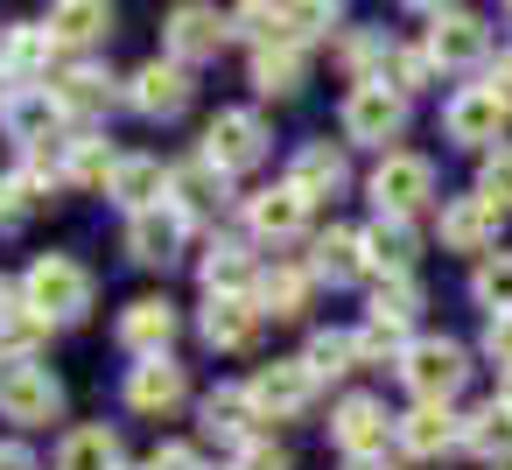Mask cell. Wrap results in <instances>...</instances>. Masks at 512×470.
Wrapping results in <instances>:
<instances>
[{"label":"cell","mask_w":512,"mask_h":470,"mask_svg":"<svg viewBox=\"0 0 512 470\" xmlns=\"http://www.w3.org/2000/svg\"><path fill=\"white\" fill-rule=\"evenodd\" d=\"M92 302H99V281H92L85 260H71V253H43V260H29V274H22V309H29L43 330L85 323Z\"/></svg>","instance_id":"cell-1"},{"label":"cell","mask_w":512,"mask_h":470,"mask_svg":"<svg viewBox=\"0 0 512 470\" xmlns=\"http://www.w3.org/2000/svg\"><path fill=\"white\" fill-rule=\"evenodd\" d=\"M400 379H407L414 400L449 407V400L463 393V379H470V351H463L456 337H414V344L400 351Z\"/></svg>","instance_id":"cell-2"},{"label":"cell","mask_w":512,"mask_h":470,"mask_svg":"<svg viewBox=\"0 0 512 470\" xmlns=\"http://www.w3.org/2000/svg\"><path fill=\"white\" fill-rule=\"evenodd\" d=\"M267 148H274V134H267V120L253 113V106H225L211 127H204V162L211 169H225V176H246V169H260L267 162Z\"/></svg>","instance_id":"cell-3"},{"label":"cell","mask_w":512,"mask_h":470,"mask_svg":"<svg viewBox=\"0 0 512 470\" xmlns=\"http://www.w3.org/2000/svg\"><path fill=\"white\" fill-rule=\"evenodd\" d=\"M372 204L379 218H414L435 204V162L428 155H407V148H386L379 169H372Z\"/></svg>","instance_id":"cell-4"},{"label":"cell","mask_w":512,"mask_h":470,"mask_svg":"<svg viewBox=\"0 0 512 470\" xmlns=\"http://www.w3.org/2000/svg\"><path fill=\"white\" fill-rule=\"evenodd\" d=\"M505 127H512V106L491 92V85H463L449 106H442V134L456 141V148H505Z\"/></svg>","instance_id":"cell-5"},{"label":"cell","mask_w":512,"mask_h":470,"mask_svg":"<svg viewBox=\"0 0 512 470\" xmlns=\"http://www.w3.org/2000/svg\"><path fill=\"white\" fill-rule=\"evenodd\" d=\"M316 386H323V379H316L302 358H274V365H260V372L246 379V400H253L260 421H295V414L316 407Z\"/></svg>","instance_id":"cell-6"},{"label":"cell","mask_w":512,"mask_h":470,"mask_svg":"<svg viewBox=\"0 0 512 470\" xmlns=\"http://www.w3.org/2000/svg\"><path fill=\"white\" fill-rule=\"evenodd\" d=\"M0 414L15 428H50L64 414V379L50 365H8L0 372Z\"/></svg>","instance_id":"cell-7"},{"label":"cell","mask_w":512,"mask_h":470,"mask_svg":"<svg viewBox=\"0 0 512 470\" xmlns=\"http://www.w3.org/2000/svg\"><path fill=\"white\" fill-rule=\"evenodd\" d=\"M421 50H428L435 71H477V64L491 57V29H484L477 15H463V8H435Z\"/></svg>","instance_id":"cell-8"},{"label":"cell","mask_w":512,"mask_h":470,"mask_svg":"<svg viewBox=\"0 0 512 470\" xmlns=\"http://www.w3.org/2000/svg\"><path fill=\"white\" fill-rule=\"evenodd\" d=\"M190 99H197V71L176 64V57H155V64H141V71L127 78V106H134L141 120H176Z\"/></svg>","instance_id":"cell-9"},{"label":"cell","mask_w":512,"mask_h":470,"mask_svg":"<svg viewBox=\"0 0 512 470\" xmlns=\"http://www.w3.org/2000/svg\"><path fill=\"white\" fill-rule=\"evenodd\" d=\"M400 127H407V99L393 85H351L344 92V141L386 148V141H400Z\"/></svg>","instance_id":"cell-10"},{"label":"cell","mask_w":512,"mask_h":470,"mask_svg":"<svg viewBox=\"0 0 512 470\" xmlns=\"http://www.w3.org/2000/svg\"><path fill=\"white\" fill-rule=\"evenodd\" d=\"M190 246V211L183 204H155L141 218H127V260L134 267H176Z\"/></svg>","instance_id":"cell-11"},{"label":"cell","mask_w":512,"mask_h":470,"mask_svg":"<svg viewBox=\"0 0 512 470\" xmlns=\"http://www.w3.org/2000/svg\"><path fill=\"white\" fill-rule=\"evenodd\" d=\"M393 421H400V414H386V400L351 393V400H337V414H330V442L344 449V463H358V456H386Z\"/></svg>","instance_id":"cell-12"},{"label":"cell","mask_w":512,"mask_h":470,"mask_svg":"<svg viewBox=\"0 0 512 470\" xmlns=\"http://www.w3.org/2000/svg\"><path fill=\"white\" fill-rule=\"evenodd\" d=\"M225 36H232V15H218V8H169V22H162V43H169V57L176 64H211L218 50H225Z\"/></svg>","instance_id":"cell-13"},{"label":"cell","mask_w":512,"mask_h":470,"mask_svg":"<svg viewBox=\"0 0 512 470\" xmlns=\"http://www.w3.org/2000/svg\"><path fill=\"white\" fill-rule=\"evenodd\" d=\"M498 232H505V211L484 204L477 190L470 197H449L442 204V253H498Z\"/></svg>","instance_id":"cell-14"},{"label":"cell","mask_w":512,"mask_h":470,"mask_svg":"<svg viewBox=\"0 0 512 470\" xmlns=\"http://www.w3.org/2000/svg\"><path fill=\"white\" fill-rule=\"evenodd\" d=\"M246 232H253V239H267V246L302 239V232H309V197H302L295 183L253 190V197H246Z\"/></svg>","instance_id":"cell-15"},{"label":"cell","mask_w":512,"mask_h":470,"mask_svg":"<svg viewBox=\"0 0 512 470\" xmlns=\"http://www.w3.org/2000/svg\"><path fill=\"white\" fill-rule=\"evenodd\" d=\"M183 400H190V372H183L176 358H141V365L127 372V407H134V414L169 421Z\"/></svg>","instance_id":"cell-16"},{"label":"cell","mask_w":512,"mask_h":470,"mask_svg":"<svg viewBox=\"0 0 512 470\" xmlns=\"http://www.w3.org/2000/svg\"><path fill=\"white\" fill-rule=\"evenodd\" d=\"M113 337L134 351V358H169V337H176V302L169 295H134L113 323Z\"/></svg>","instance_id":"cell-17"},{"label":"cell","mask_w":512,"mask_h":470,"mask_svg":"<svg viewBox=\"0 0 512 470\" xmlns=\"http://www.w3.org/2000/svg\"><path fill=\"white\" fill-rule=\"evenodd\" d=\"M393 442H400L414 463H442V456L463 442V421H456L449 407H428V400H414V407L393 421Z\"/></svg>","instance_id":"cell-18"},{"label":"cell","mask_w":512,"mask_h":470,"mask_svg":"<svg viewBox=\"0 0 512 470\" xmlns=\"http://www.w3.org/2000/svg\"><path fill=\"white\" fill-rule=\"evenodd\" d=\"M50 57H57L50 29L22 22V29H8V43H0V78H8L15 92H36V85H50Z\"/></svg>","instance_id":"cell-19"},{"label":"cell","mask_w":512,"mask_h":470,"mask_svg":"<svg viewBox=\"0 0 512 470\" xmlns=\"http://www.w3.org/2000/svg\"><path fill=\"white\" fill-rule=\"evenodd\" d=\"M0 127H8V141L29 155V148H57L64 141V113H57V99L36 85V92H15L8 99V113H0Z\"/></svg>","instance_id":"cell-20"},{"label":"cell","mask_w":512,"mask_h":470,"mask_svg":"<svg viewBox=\"0 0 512 470\" xmlns=\"http://www.w3.org/2000/svg\"><path fill=\"white\" fill-rule=\"evenodd\" d=\"M43 92L57 99L64 120H99V113L113 106V78H106L99 64H64V71H50Z\"/></svg>","instance_id":"cell-21"},{"label":"cell","mask_w":512,"mask_h":470,"mask_svg":"<svg viewBox=\"0 0 512 470\" xmlns=\"http://www.w3.org/2000/svg\"><path fill=\"white\" fill-rule=\"evenodd\" d=\"M260 309H253V295H204V316H197V330H204V344L211 351H246L253 337H260Z\"/></svg>","instance_id":"cell-22"},{"label":"cell","mask_w":512,"mask_h":470,"mask_svg":"<svg viewBox=\"0 0 512 470\" xmlns=\"http://www.w3.org/2000/svg\"><path fill=\"white\" fill-rule=\"evenodd\" d=\"M288 183L316 204V197H344V183H351V162H344V148L337 141H302L295 148V162H288Z\"/></svg>","instance_id":"cell-23"},{"label":"cell","mask_w":512,"mask_h":470,"mask_svg":"<svg viewBox=\"0 0 512 470\" xmlns=\"http://www.w3.org/2000/svg\"><path fill=\"white\" fill-rule=\"evenodd\" d=\"M106 197H113V204H120L127 218H141V211L169 204V169H162L155 155H120V169H113Z\"/></svg>","instance_id":"cell-24"},{"label":"cell","mask_w":512,"mask_h":470,"mask_svg":"<svg viewBox=\"0 0 512 470\" xmlns=\"http://www.w3.org/2000/svg\"><path fill=\"white\" fill-rule=\"evenodd\" d=\"M197 274H204V288H211V295H253V281H260V267H253V253H246V239H232V232H211V239H204Z\"/></svg>","instance_id":"cell-25"},{"label":"cell","mask_w":512,"mask_h":470,"mask_svg":"<svg viewBox=\"0 0 512 470\" xmlns=\"http://www.w3.org/2000/svg\"><path fill=\"white\" fill-rule=\"evenodd\" d=\"M309 274L316 281H330V288H358L372 267H365V232H351V225H330L323 239H316V253H309Z\"/></svg>","instance_id":"cell-26"},{"label":"cell","mask_w":512,"mask_h":470,"mask_svg":"<svg viewBox=\"0 0 512 470\" xmlns=\"http://www.w3.org/2000/svg\"><path fill=\"white\" fill-rule=\"evenodd\" d=\"M197 421H204V435L211 442H232V449H246L260 428V414H253V400H246V386H211L204 400H197Z\"/></svg>","instance_id":"cell-27"},{"label":"cell","mask_w":512,"mask_h":470,"mask_svg":"<svg viewBox=\"0 0 512 470\" xmlns=\"http://www.w3.org/2000/svg\"><path fill=\"white\" fill-rule=\"evenodd\" d=\"M43 29H50L57 50H92V43L113 36V8H106V0H57Z\"/></svg>","instance_id":"cell-28"},{"label":"cell","mask_w":512,"mask_h":470,"mask_svg":"<svg viewBox=\"0 0 512 470\" xmlns=\"http://www.w3.org/2000/svg\"><path fill=\"white\" fill-rule=\"evenodd\" d=\"M169 204H183L190 218H197V211H225V204H232V176L211 169L204 155H197V162H176V169H169Z\"/></svg>","instance_id":"cell-29"},{"label":"cell","mask_w":512,"mask_h":470,"mask_svg":"<svg viewBox=\"0 0 512 470\" xmlns=\"http://www.w3.org/2000/svg\"><path fill=\"white\" fill-rule=\"evenodd\" d=\"M414 260H421V239H414V225H407V218H379V225L365 232V267H372L379 281L414 274Z\"/></svg>","instance_id":"cell-30"},{"label":"cell","mask_w":512,"mask_h":470,"mask_svg":"<svg viewBox=\"0 0 512 470\" xmlns=\"http://www.w3.org/2000/svg\"><path fill=\"white\" fill-rule=\"evenodd\" d=\"M309 288H316L309 267L274 260V267H260V281H253V309H260V316H302V309H309Z\"/></svg>","instance_id":"cell-31"},{"label":"cell","mask_w":512,"mask_h":470,"mask_svg":"<svg viewBox=\"0 0 512 470\" xmlns=\"http://www.w3.org/2000/svg\"><path fill=\"white\" fill-rule=\"evenodd\" d=\"M113 169H120V148L106 141V134H71L64 141V183H78V190H106L113 183Z\"/></svg>","instance_id":"cell-32"},{"label":"cell","mask_w":512,"mask_h":470,"mask_svg":"<svg viewBox=\"0 0 512 470\" xmlns=\"http://www.w3.org/2000/svg\"><path fill=\"white\" fill-rule=\"evenodd\" d=\"M456 449H470L477 463H491V470H505L512 463V414L498 407V400H484L470 421H463V442Z\"/></svg>","instance_id":"cell-33"},{"label":"cell","mask_w":512,"mask_h":470,"mask_svg":"<svg viewBox=\"0 0 512 470\" xmlns=\"http://www.w3.org/2000/svg\"><path fill=\"white\" fill-rule=\"evenodd\" d=\"M57 470H120V428H106V421L71 428L57 449Z\"/></svg>","instance_id":"cell-34"},{"label":"cell","mask_w":512,"mask_h":470,"mask_svg":"<svg viewBox=\"0 0 512 470\" xmlns=\"http://www.w3.org/2000/svg\"><path fill=\"white\" fill-rule=\"evenodd\" d=\"M302 78H309V57H302V50H288V43L253 50V92L288 99V92H302Z\"/></svg>","instance_id":"cell-35"},{"label":"cell","mask_w":512,"mask_h":470,"mask_svg":"<svg viewBox=\"0 0 512 470\" xmlns=\"http://www.w3.org/2000/svg\"><path fill=\"white\" fill-rule=\"evenodd\" d=\"M470 295L484 316H512V253H484L470 267Z\"/></svg>","instance_id":"cell-36"},{"label":"cell","mask_w":512,"mask_h":470,"mask_svg":"<svg viewBox=\"0 0 512 470\" xmlns=\"http://www.w3.org/2000/svg\"><path fill=\"white\" fill-rule=\"evenodd\" d=\"M302 365L316 379H344V372H358V337L351 330H316L309 351H302Z\"/></svg>","instance_id":"cell-37"},{"label":"cell","mask_w":512,"mask_h":470,"mask_svg":"<svg viewBox=\"0 0 512 470\" xmlns=\"http://www.w3.org/2000/svg\"><path fill=\"white\" fill-rule=\"evenodd\" d=\"M372 316L393 323V330H414V316H421V281H414V274L379 281V288H372Z\"/></svg>","instance_id":"cell-38"},{"label":"cell","mask_w":512,"mask_h":470,"mask_svg":"<svg viewBox=\"0 0 512 470\" xmlns=\"http://www.w3.org/2000/svg\"><path fill=\"white\" fill-rule=\"evenodd\" d=\"M344 15L330 8V0H302V8H281V43L288 50H302V43H316V36H330Z\"/></svg>","instance_id":"cell-39"},{"label":"cell","mask_w":512,"mask_h":470,"mask_svg":"<svg viewBox=\"0 0 512 470\" xmlns=\"http://www.w3.org/2000/svg\"><path fill=\"white\" fill-rule=\"evenodd\" d=\"M43 204H50V197H43V190H36L22 169H15V176H0V239H8V232H22V225H29Z\"/></svg>","instance_id":"cell-40"},{"label":"cell","mask_w":512,"mask_h":470,"mask_svg":"<svg viewBox=\"0 0 512 470\" xmlns=\"http://www.w3.org/2000/svg\"><path fill=\"white\" fill-rule=\"evenodd\" d=\"M379 85H393L400 99H414V92H428L435 85V64H428V50H386V71H379Z\"/></svg>","instance_id":"cell-41"},{"label":"cell","mask_w":512,"mask_h":470,"mask_svg":"<svg viewBox=\"0 0 512 470\" xmlns=\"http://www.w3.org/2000/svg\"><path fill=\"white\" fill-rule=\"evenodd\" d=\"M351 337H358V365H400V351L414 344L407 330H393V323H379V316H365Z\"/></svg>","instance_id":"cell-42"},{"label":"cell","mask_w":512,"mask_h":470,"mask_svg":"<svg viewBox=\"0 0 512 470\" xmlns=\"http://www.w3.org/2000/svg\"><path fill=\"white\" fill-rule=\"evenodd\" d=\"M477 197L498 204V211L512 218V148H491V155H484V169H477Z\"/></svg>","instance_id":"cell-43"},{"label":"cell","mask_w":512,"mask_h":470,"mask_svg":"<svg viewBox=\"0 0 512 470\" xmlns=\"http://www.w3.org/2000/svg\"><path fill=\"white\" fill-rule=\"evenodd\" d=\"M232 470H295V456H288L274 435H253V442L239 449V463H232Z\"/></svg>","instance_id":"cell-44"},{"label":"cell","mask_w":512,"mask_h":470,"mask_svg":"<svg viewBox=\"0 0 512 470\" xmlns=\"http://www.w3.org/2000/svg\"><path fill=\"white\" fill-rule=\"evenodd\" d=\"M148 470H211V463L197 456V442H155Z\"/></svg>","instance_id":"cell-45"},{"label":"cell","mask_w":512,"mask_h":470,"mask_svg":"<svg viewBox=\"0 0 512 470\" xmlns=\"http://www.w3.org/2000/svg\"><path fill=\"white\" fill-rule=\"evenodd\" d=\"M484 358L512 372V316H484Z\"/></svg>","instance_id":"cell-46"},{"label":"cell","mask_w":512,"mask_h":470,"mask_svg":"<svg viewBox=\"0 0 512 470\" xmlns=\"http://www.w3.org/2000/svg\"><path fill=\"white\" fill-rule=\"evenodd\" d=\"M22 316H29V309H22V281H8V274H0V337H8Z\"/></svg>","instance_id":"cell-47"},{"label":"cell","mask_w":512,"mask_h":470,"mask_svg":"<svg viewBox=\"0 0 512 470\" xmlns=\"http://www.w3.org/2000/svg\"><path fill=\"white\" fill-rule=\"evenodd\" d=\"M0 470H36V456H29V442H0Z\"/></svg>","instance_id":"cell-48"},{"label":"cell","mask_w":512,"mask_h":470,"mask_svg":"<svg viewBox=\"0 0 512 470\" xmlns=\"http://www.w3.org/2000/svg\"><path fill=\"white\" fill-rule=\"evenodd\" d=\"M491 92H498V99H505V106H512V50H505V57H498V71H491Z\"/></svg>","instance_id":"cell-49"},{"label":"cell","mask_w":512,"mask_h":470,"mask_svg":"<svg viewBox=\"0 0 512 470\" xmlns=\"http://www.w3.org/2000/svg\"><path fill=\"white\" fill-rule=\"evenodd\" d=\"M344 470H393L386 456H358V463H344Z\"/></svg>","instance_id":"cell-50"},{"label":"cell","mask_w":512,"mask_h":470,"mask_svg":"<svg viewBox=\"0 0 512 470\" xmlns=\"http://www.w3.org/2000/svg\"><path fill=\"white\" fill-rule=\"evenodd\" d=\"M498 407H505V414H512V372H505V379H498Z\"/></svg>","instance_id":"cell-51"},{"label":"cell","mask_w":512,"mask_h":470,"mask_svg":"<svg viewBox=\"0 0 512 470\" xmlns=\"http://www.w3.org/2000/svg\"><path fill=\"white\" fill-rule=\"evenodd\" d=\"M0 43H8V29H0Z\"/></svg>","instance_id":"cell-52"},{"label":"cell","mask_w":512,"mask_h":470,"mask_svg":"<svg viewBox=\"0 0 512 470\" xmlns=\"http://www.w3.org/2000/svg\"><path fill=\"white\" fill-rule=\"evenodd\" d=\"M120 470H127V463H120Z\"/></svg>","instance_id":"cell-53"}]
</instances>
